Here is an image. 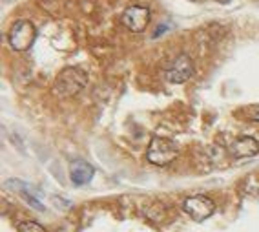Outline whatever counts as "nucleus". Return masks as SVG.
<instances>
[{
  "label": "nucleus",
  "instance_id": "f257e3e1",
  "mask_svg": "<svg viewBox=\"0 0 259 232\" xmlns=\"http://www.w3.org/2000/svg\"><path fill=\"white\" fill-rule=\"evenodd\" d=\"M88 84V75L84 73L80 68H64L57 75L55 83H53V92L59 97H73L77 93H80Z\"/></svg>",
  "mask_w": 259,
  "mask_h": 232
},
{
  "label": "nucleus",
  "instance_id": "f03ea898",
  "mask_svg": "<svg viewBox=\"0 0 259 232\" xmlns=\"http://www.w3.org/2000/svg\"><path fill=\"white\" fill-rule=\"evenodd\" d=\"M177 153H179V148L171 139L153 137L148 144V150H146V159L155 167H166L177 158Z\"/></svg>",
  "mask_w": 259,
  "mask_h": 232
},
{
  "label": "nucleus",
  "instance_id": "7ed1b4c3",
  "mask_svg": "<svg viewBox=\"0 0 259 232\" xmlns=\"http://www.w3.org/2000/svg\"><path fill=\"white\" fill-rule=\"evenodd\" d=\"M37 38V28L29 20H17L8 33V42L15 51H28Z\"/></svg>",
  "mask_w": 259,
  "mask_h": 232
},
{
  "label": "nucleus",
  "instance_id": "20e7f679",
  "mask_svg": "<svg viewBox=\"0 0 259 232\" xmlns=\"http://www.w3.org/2000/svg\"><path fill=\"white\" fill-rule=\"evenodd\" d=\"M183 209L188 214L194 221L201 223L204 219H208L213 212H215V203L213 200H210L208 196L197 194V196H190L186 198L185 203H183Z\"/></svg>",
  "mask_w": 259,
  "mask_h": 232
},
{
  "label": "nucleus",
  "instance_id": "39448f33",
  "mask_svg": "<svg viewBox=\"0 0 259 232\" xmlns=\"http://www.w3.org/2000/svg\"><path fill=\"white\" fill-rule=\"evenodd\" d=\"M195 68H194V61L190 59L186 53H181L177 55L174 61L170 62V66L166 68L164 75L171 84H183L194 75Z\"/></svg>",
  "mask_w": 259,
  "mask_h": 232
},
{
  "label": "nucleus",
  "instance_id": "423d86ee",
  "mask_svg": "<svg viewBox=\"0 0 259 232\" xmlns=\"http://www.w3.org/2000/svg\"><path fill=\"white\" fill-rule=\"evenodd\" d=\"M120 22L128 31L143 33L150 24V10L144 6H130L120 17Z\"/></svg>",
  "mask_w": 259,
  "mask_h": 232
},
{
  "label": "nucleus",
  "instance_id": "0eeeda50",
  "mask_svg": "<svg viewBox=\"0 0 259 232\" xmlns=\"http://www.w3.org/2000/svg\"><path fill=\"white\" fill-rule=\"evenodd\" d=\"M95 176V168L90 165L88 161L82 159H75L70 165V179L75 186H82L86 183H90Z\"/></svg>",
  "mask_w": 259,
  "mask_h": 232
},
{
  "label": "nucleus",
  "instance_id": "6e6552de",
  "mask_svg": "<svg viewBox=\"0 0 259 232\" xmlns=\"http://www.w3.org/2000/svg\"><path fill=\"white\" fill-rule=\"evenodd\" d=\"M230 152L234 158L237 159H245V158H254L259 153V143L250 137V135H241L237 137L230 146Z\"/></svg>",
  "mask_w": 259,
  "mask_h": 232
},
{
  "label": "nucleus",
  "instance_id": "1a4fd4ad",
  "mask_svg": "<svg viewBox=\"0 0 259 232\" xmlns=\"http://www.w3.org/2000/svg\"><path fill=\"white\" fill-rule=\"evenodd\" d=\"M19 232H46V228L42 227L40 223L37 221H22L19 225Z\"/></svg>",
  "mask_w": 259,
  "mask_h": 232
},
{
  "label": "nucleus",
  "instance_id": "9d476101",
  "mask_svg": "<svg viewBox=\"0 0 259 232\" xmlns=\"http://www.w3.org/2000/svg\"><path fill=\"white\" fill-rule=\"evenodd\" d=\"M250 119H252V121H257L259 123V106H255V108H252V110H250Z\"/></svg>",
  "mask_w": 259,
  "mask_h": 232
},
{
  "label": "nucleus",
  "instance_id": "9b49d317",
  "mask_svg": "<svg viewBox=\"0 0 259 232\" xmlns=\"http://www.w3.org/2000/svg\"><path fill=\"white\" fill-rule=\"evenodd\" d=\"M218 2H221V4H228L230 0H218Z\"/></svg>",
  "mask_w": 259,
  "mask_h": 232
}]
</instances>
